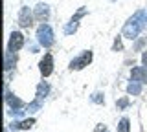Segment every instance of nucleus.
Instances as JSON below:
<instances>
[{
  "mask_svg": "<svg viewBox=\"0 0 147 132\" xmlns=\"http://www.w3.org/2000/svg\"><path fill=\"white\" fill-rule=\"evenodd\" d=\"M142 62H144V66H147V52H144V55H142Z\"/></svg>",
  "mask_w": 147,
  "mask_h": 132,
  "instance_id": "obj_20",
  "label": "nucleus"
},
{
  "mask_svg": "<svg viewBox=\"0 0 147 132\" xmlns=\"http://www.w3.org/2000/svg\"><path fill=\"white\" fill-rule=\"evenodd\" d=\"M39 70H40V74H42L44 77L52 75V72H53V57L50 55V53H46V55L42 57V61L39 62Z\"/></svg>",
  "mask_w": 147,
  "mask_h": 132,
  "instance_id": "obj_6",
  "label": "nucleus"
},
{
  "mask_svg": "<svg viewBox=\"0 0 147 132\" xmlns=\"http://www.w3.org/2000/svg\"><path fill=\"white\" fill-rule=\"evenodd\" d=\"M37 40H39V44L42 48H50L53 46L55 39H53V31L50 28L48 24H40L39 28H37Z\"/></svg>",
  "mask_w": 147,
  "mask_h": 132,
  "instance_id": "obj_2",
  "label": "nucleus"
},
{
  "mask_svg": "<svg viewBox=\"0 0 147 132\" xmlns=\"http://www.w3.org/2000/svg\"><path fill=\"white\" fill-rule=\"evenodd\" d=\"M40 107H42V101H40V99H35L33 103L28 105V110H30V112H37V110H40Z\"/></svg>",
  "mask_w": 147,
  "mask_h": 132,
  "instance_id": "obj_16",
  "label": "nucleus"
},
{
  "mask_svg": "<svg viewBox=\"0 0 147 132\" xmlns=\"http://www.w3.org/2000/svg\"><path fill=\"white\" fill-rule=\"evenodd\" d=\"M145 26H147V9H140L125 22V26H123V37L134 40Z\"/></svg>",
  "mask_w": 147,
  "mask_h": 132,
  "instance_id": "obj_1",
  "label": "nucleus"
},
{
  "mask_svg": "<svg viewBox=\"0 0 147 132\" xmlns=\"http://www.w3.org/2000/svg\"><path fill=\"white\" fill-rule=\"evenodd\" d=\"M131 75H132V79L138 81V83L147 84V68H144V66H136V68H132V70H131Z\"/></svg>",
  "mask_w": 147,
  "mask_h": 132,
  "instance_id": "obj_9",
  "label": "nucleus"
},
{
  "mask_svg": "<svg viewBox=\"0 0 147 132\" xmlns=\"http://www.w3.org/2000/svg\"><path fill=\"white\" fill-rule=\"evenodd\" d=\"M33 17H35L37 20H40V22L48 20V17H50L48 4H37V7H35V11H33Z\"/></svg>",
  "mask_w": 147,
  "mask_h": 132,
  "instance_id": "obj_8",
  "label": "nucleus"
},
{
  "mask_svg": "<svg viewBox=\"0 0 147 132\" xmlns=\"http://www.w3.org/2000/svg\"><path fill=\"white\" fill-rule=\"evenodd\" d=\"M6 101H7V105H9V108H11V110H18V108H24L26 107L24 101H22V99H18V97H15V95H11L7 88H6Z\"/></svg>",
  "mask_w": 147,
  "mask_h": 132,
  "instance_id": "obj_10",
  "label": "nucleus"
},
{
  "mask_svg": "<svg viewBox=\"0 0 147 132\" xmlns=\"http://www.w3.org/2000/svg\"><path fill=\"white\" fill-rule=\"evenodd\" d=\"M48 94H50V84L48 83H40L39 86H37V99H40V101H42Z\"/></svg>",
  "mask_w": 147,
  "mask_h": 132,
  "instance_id": "obj_13",
  "label": "nucleus"
},
{
  "mask_svg": "<svg viewBox=\"0 0 147 132\" xmlns=\"http://www.w3.org/2000/svg\"><path fill=\"white\" fill-rule=\"evenodd\" d=\"M118 132H131V130H129V119H127V117H121V119H119Z\"/></svg>",
  "mask_w": 147,
  "mask_h": 132,
  "instance_id": "obj_15",
  "label": "nucleus"
},
{
  "mask_svg": "<svg viewBox=\"0 0 147 132\" xmlns=\"http://www.w3.org/2000/svg\"><path fill=\"white\" fill-rule=\"evenodd\" d=\"M114 52H119V50H123V44H121V37H118L116 40H114V46H112Z\"/></svg>",
  "mask_w": 147,
  "mask_h": 132,
  "instance_id": "obj_19",
  "label": "nucleus"
},
{
  "mask_svg": "<svg viewBox=\"0 0 147 132\" xmlns=\"http://www.w3.org/2000/svg\"><path fill=\"white\" fill-rule=\"evenodd\" d=\"M92 59H94L92 52H90V50H86V52H83L79 57H76L70 62V70H83L85 66H88L90 62H92Z\"/></svg>",
  "mask_w": 147,
  "mask_h": 132,
  "instance_id": "obj_3",
  "label": "nucleus"
},
{
  "mask_svg": "<svg viewBox=\"0 0 147 132\" xmlns=\"http://www.w3.org/2000/svg\"><path fill=\"white\" fill-rule=\"evenodd\" d=\"M31 19H33V15H31L30 7L22 6L20 11H18V24H20L22 28H30V26H31Z\"/></svg>",
  "mask_w": 147,
  "mask_h": 132,
  "instance_id": "obj_7",
  "label": "nucleus"
},
{
  "mask_svg": "<svg viewBox=\"0 0 147 132\" xmlns=\"http://www.w3.org/2000/svg\"><path fill=\"white\" fill-rule=\"evenodd\" d=\"M35 125V119H24V121H15L9 125L11 130H30Z\"/></svg>",
  "mask_w": 147,
  "mask_h": 132,
  "instance_id": "obj_11",
  "label": "nucleus"
},
{
  "mask_svg": "<svg viewBox=\"0 0 147 132\" xmlns=\"http://www.w3.org/2000/svg\"><path fill=\"white\" fill-rule=\"evenodd\" d=\"M22 46H24V35L20 31H13L9 35V42H7V52H18Z\"/></svg>",
  "mask_w": 147,
  "mask_h": 132,
  "instance_id": "obj_5",
  "label": "nucleus"
},
{
  "mask_svg": "<svg viewBox=\"0 0 147 132\" xmlns=\"http://www.w3.org/2000/svg\"><path fill=\"white\" fill-rule=\"evenodd\" d=\"M15 62H17L15 53H13V52H6V61H4V68H6V70H11V68L15 66Z\"/></svg>",
  "mask_w": 147,
  "mask_h": 132,
  "instance_id": "obj_14",
  "label": "nucleus"
},
{
  "mask_svg": "<svg viewBox=\"0 0 147 132\" xmlns=\"http://www.w3.org/2000/svg\"><path fill=\"white\" fill-rule=\"evenodd\" d=\"M127 94L129 95H140L142 94V83H138L136 79H132L127 86Z\"/></svg>",
  "mask_w": 147,
  "mask_h": 132,
  "instance_id": "obj_12",
  "label": "nucleus"
},
{
  "mask_svg": "<svg viewBox=\"0 0 147 132\" xmlns=\"http://www.w3.org/2000/svg\"><path fill=\"white\" fill-rule=\"evenodd\" d=\"M85 15H86V7H79V9H77V13L72 17V20L68 22L66 26H64V35H72V33H76V31H77V26H79L81 17H85Z\"/></svg>",
  "mask_w": 147,
  "mask_h": 132,
  "instance_id": "obj_4",
  "label": "nucleus"
},
{
  "mask_svg": "<svg viewBox=\"0 0 147 132\" xmlns=\"http://www.w3.org/2000/svg\"><path fill=\"white\" fill-rule=\"evenodd\" d=\"M90 99H92V103H98V105H103V103H105V97H103V94H101V92L92 94Z\"/></svg>",
  "mask_w": 147,
  "mask_h": 132,
  "instance_id": "obj_17",
  "label": "nucleus"
},
{
  "mask_svg": "<svg viewBox=\"0 0 147 132\" xmlns=\"http://www.w3.org/2000/svg\"><path fill=\"white\" fill-rule=\"evenodd\" d=\"M116 107L121 110V108H127L129 107V97H121L119 101H116Z\"/></svg>",
  "mask_w": 147,
  "mask_h": 132,
  "instance_id": "obj_18",
  "label": "nucleus"
}]
</instances>
